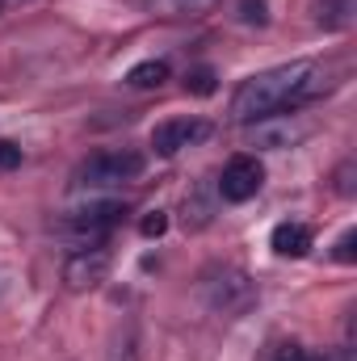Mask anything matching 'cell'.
Returning a JSON list of instances; mask_svg holds the SVG:
<instances>
[{
	"label": "cell",
	"instance_id": "18",
	"mask_svg": "<svg viewBox=\"0 0 357 361\" xmlns=\"http://www.w3.org/2000/svg\"><path fill=\"white\" fill-rule=\"evenodd\" d=\"M139 231H143L147 240H156V235H164V231H169V214H164V210H152V214H147V219L139 223Z\"/></svg>",
	"mask_w": 357,
	"mask_h": 361
},
{
	"label": "cell",
	"instance_id": "7",
	"mask_svg": "<svg viewBox=\"0 0 357 361\" xmlns=\"http://www.w3.org/2000/svg\"><path fill=\"white\" fill-rule=\"evenodd\" d=\"M202 139H210V122H202V118H169V122H160L152 130V147L164 160H173L177 152L202 143Z\"/></svg>",
	"mask_w": 357,
	"mask_h": 361
},
{
	"label": "cell",
	"instance_id": "8",
	"mask_svg": "<svg viewBox=\"0 0 357 361\" xmlns=\"http://www.w3.org/2000/svg\"><path fill=\"white\" fill-rule=\"evenodd\" d=\"M307 130L311 126H303V122H294L286 114H273V118L253 122V143H261L269 152H282V147H294L298 139H307Z\"/></svg>",
	"mask_w": 357,
	"mask_h": 361
},
{
	"label": "cell",
	"instance_id": "16",
	"mask_svg": "<svg viewBox=\"0 0 357 361\" xmlns=\"http://www.w3.org/2000/svg\"><path fill=\"white\" fill-rule=\"evenodd\" d=\"M236 8H240L236 17H240L244 25H265V21H269V13H265V0H240Z\"/></svg>",
	"mask_w": 357,
	"mask_h": 361
},
{
	"label": "cell",
	"instance_id": "13",
	"mask_svg": "<svg viewBox=\"0 0 357 361\" xmlns=\"http://www.w3.org/2000/svg\"><path fill=\"white\" fill-rule=\"evenodd\" d=\"M105 361H139V336H135V324L114 328L109 349H105Z\"/></svg>",
	"mask_w": 357,
	"mask_h": 361
},
{
	"label": "cell",
	"instance_id": "17",
	"mask_svg": "<svg viewBox=\"0 0 357 361\" xmlns=\"http://www.w3.org/2000/svg\"><path fill=\"white\" fill-rule=\"evenodd\" d=\"M332 257H337L341 265H353V261H357V231H353V227L337 240V252H332Z\"/></svg>",
	"mask_w": 357,
	"mask_h": 361
},
{
	"label": "cell",
	"instance_id": "14",
	"mask_svg": "<svg viewBox=\"0 0 357 361\" xmlns=\"http://www.w3.org/2000/svg\"><path fill=\"white\" fill-rule=\"evenodd\" d=\"M185 89L193 92V97H210L214 92V68H193L185 76Z\"/></svg>",
	"mask_w": 357,
	"mask_h": 361
},
{
	"label": "cell",
	"instance_id": "9",
	"mask_svg": "<svg viewBox=\"0 0 357 361\" xmlns=\"http://www.w3.org/2000/svg\"><path fill=\"white\" fill-rule=\"evenodd\" d=\"M269 244H273V252H277V257L298 261V257H307V252H311L315 235H311V227H307V223H277V227H273V235H269Z\"/></svg>",
	"mask_w": 357,
	"mask_h": 361
},
{
	"label": "cell",
	"instance_id": "11",
	"mask_svg": "<svg viewBox=\"0 0 357 361\" xmlns=\"http://www.w3.org/2000/svg\"><path fill=\"white\" fill-rule=\"evenodd\" d=\"M214 219V197H210V185H198L193 193H185V227H206Z\"/></svg>",
	"mask_w": 357,
	"mask_h": 361
},
{
	"label": "cell",
	"instance_id": "3",
	"mask_svg": "<svg viewBox=\"0 0 357 361\" xmlns=\"http://www.w3.org/2000/svg\"><path fill=\"white\" fill-rule=\"evenodd\" d=\"M147 169V160L131 147H109V152H97L89 156L76 173H72V189L76 193H105V189H118L126 180H135Z\"/></svg>",
	"mask_w": 357,
	"mask_h": 361
},
{
	"label": "cell",
	"instance_id": "1",
	"mask_svg": "<svg viewBox=\"0 0 357 361\" xmlns=\"http://www.w3.org/2000/svg\"><path fill=\"white\" fill-rule=\"evenodd\" d=\"M328 89H332V68H324L315 59H294V63L269 68V72L248 76L236 89V97H231V122L236 126H253L261 118L298 109V105L324 97Z\"/></svg>",
	"mask_w": 357,
	"mask_h": 361
},
{
	"label": "cell",
	"instance_id": "6",
	"mask_svg": "<svg viewBox=\"0 0 357 361\" xmlns=\"http://www.w3.org/2000/svg\"><path fill=\"white\" fill-rule=\"evenodd\" d=\"M109 265H114V257H109V248H105V244L76 248V252L63 261V286H68V290H76V294L97 290V286L109 277Z\"/></svg>",
	"mask_w": 357,
	"mask_h": 361
},
{
	"label": "cell",
	"instance_id": "22",
	"mask_svg": "<svg viewBox=\"0 0 357 361\" xmlns=\"http://www.w3.org/2000/svg\"><path fill=\"white\" fill-rule=\"evenodd\" d=\"M0 13H4V0H0Z\"/></svg>",
	"mask_w": 357,
	"mask_h": 361
},
{
	"label": "cell",
	"instance_id": "15",
	"mask_svg": "<svg viewBox=\"0 0 357 361\" xmlns=\"http://www.w3.org/2000/svg\"><path fill=\"white\" fill-rule=\"evenodd\" d=\"M349 21V0H320V25H345Z\"/></svg>",
	"mask_w": 357,
	"mask_h": 361
},
{
	"label": "cell",
	"instance_id": "20",
	"mask_svg": "<svg viewBox=\"0 0 357 361\" xmlns=\"http://www.w3.org/2000/svg\"><path fill=\"white\" fill-rule=\"evenodd\" d=\"M337 193H341V197H353V160H345V164L337 169Z\"/></svg>",
	"mask_w": 357,
	"mask_h": 361
},
{
	"label": "cell",
	"instance_id": "21",
	"mask_svg": "<svg viewBox=\"0 0 357 361\" xmlns=\"http://www.w3.org/2000/svg\"><path fill=\"white\" fill-rule=\"evenodd\" d=\"M269 361H315L303 345H282V349H273V357Z\"/></svg>",
	"mask_w": 357,
	"mask_h": 361
},
{
	"label": "cell",
	"instance_id": "12",
	"mask_svg": "<svg viewBox=\"0 0 357 361\" xmlns=\"http://www.w3.org/2000/svg\"><path fill=\"white\" fill-rule=\"evenodd\" d=\"M147 4V13H156V17H202V13H210L219 0H143Z\"/></svg>",
	"mask_w": 357,
	"mask_h": 361
},
{
	"label": "cell",
	"instance_id": "2",
	"mask_svg": "<svg viewBox=\"0 0 357 361\" xmlns=\"http://www.w3.org/2000/svg\"><path fill=\"white\" fill-rule=\"evenodd\" d=\"M122 202L118 197H101V193H89L85 202H76L63 219H59V235L63 240H72L76 248H92V244H105V235L118 227V219H122Z\"/></svg>",
	"mask_w": 357,
	"mask_h": 361
},
{
	"label": "cell",
	"instance_id": "19",
	"mask_svg": "<svg viewBox=\"0 0 357 361\" xmlns=\"http://www.w3.org/2000/svg\"><path fill=\"white\" fill-rule=\"evenodd\" d=\"M21 164V147L13 143V139H0V169L8 173V169H17Z\"/></svg>",
	"mask_w": 357,
	"mask_h": 361
},
{
	"label": "cell",
	"instance_id": "4",
	"mask_svg": "<svg viewBox=\"0 0 357 361\" xmlns=\"http://www.w3.org/2000/svg\"><path fill=\"white\" fill-rule=\"evenodd\" d=\"M202 298L219 315H244L257 302V290H253L248 273L231 269V265H214L202 273Z\"/></svg>",
	"mask_w": 357,
	"mask_h": 361
},
{
	"label": "cell",
	"instance_id": "10",
	"mask_svg": "<svg viewBox=\"0 0 357 361\" xmlns=\"http://www.w3.org/2000/svg\"><path fill=\"white\" fill-rule=\"evenodd\" d=\"M169 76H173V72H169V63H164V59H143V63H135V68L126 72V89H139V92L160 89Z\"/></svg>",
	"mask_w": 357,
	"mask_h": 361
},
{
	"label": "cell",
	"instance_id": "5",
	"mask_svg": "<svg viewBox=\"0 0 357 361\" xmlns=\"http://www.w3.org/2000/svg\"><path fill=\"white\" fill-rule=\"evenodd\" d=\"M261 185H265V164L257 160V156H248V152H240V156H231L227 164H223V173L214 180V193L223 197V202H253L257 193H261Z\"/></svg>",
	"mask_w": 357,
	"mask_h": 361
}]
</instances>
